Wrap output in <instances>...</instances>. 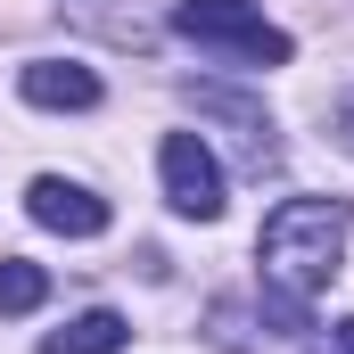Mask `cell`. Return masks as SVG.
Segmentation results:
<instances>
[{
    "instance_id": "6da1fadb",
    "label": "cell",
    "mask_w": 354,
    "mask_h": 354,
    "mask_svg": "<svg viewBox=\"0 0 354 354\" xmlns=\"http://www.w3.org/2000/svg\"><path fill=\"white\" fill-rule=\"evenodd\" d=\"M256 264H264L272 313L305 330V305L346 264V206L338 198H288V206H272L264 239H256Z\"/></svg>"
},
{
    "instance_id": "7a4b0ae2",
    "label": "cell",
    "mask_w": 354,
    "mask_h": 354,
    "mask_svg": "<svg viewBox=\"0 0 354 354\" xmlns=\"http://www.w3.org/2000/svg\"><path fill=\"white\" fill-rule=\"evenodd\" d=\"M174 25L189 41H223L248 66H288V33L264 25V0H174Z\"/></svg>"
},
{
    "instance_id": "3957f363",
    "label": "cell",
    "mask_w": 354,
    "mask_h": 354,
    "mask_svg": "<svg viewBox=\"0 0 354 354\" xmlns=\"http://www.w3.org/2000/svg\"><path fill=\"white\" fill-rule=\"evenodd\" d=\"M157 174H165V206L174 214H189V223H214L223 214V165H214V149L198 132H165Z\"/></svg>"
},
{
    "instance_id": "277c9868",
    "label": "cell",
    "mask_w": 354,
    "mask_h": 354,
    "mask_svg": "<svg viewBox=\"0 0 354 354\" xmlns=\"http://www.w3.org/2000/svg\"><path fill=\"white\" fill-rule=\"evenodd\" d=\"M25 214H33L41 231H58V239H99V231H107V198H91L83 181H66V174L33 181V189H25Z\"/></svg>"
},
{
    "instance_id": "5b68a950",
    "label": "cell",
    "mask_w": 354,
    "mask_h": 354,
    "mask_svg": "<svg viewBox=\"0 0 354 354\" xmlns=\"http://www.w3.org/2000/svg\"><path fill=\"white\" fill-rule=\"evenodd\" d=\"M17 91L33 99V107H99V75H91L83 58H33Z\"/></svg>"
},
{
    "instance_id": "8992f818",
    "label": "cell",
    "mask_w": 354,
    "mask_h": 354,
    "mask_svg": "<svg viewBox=\"0 0 354 354\" xmlns=\"http://www.w3.org/2000/svg\"><path fill=\"white\" fill-rule=\"evenodd\" d=\"M124 346H132V322L107 313V305H91V313H75L66 330L41 338V354H124Z\"/></svg>"
},
{
    "instance_id": "52a82bcc",
    "label": "cell",
    "mask_w": 354,
    "mask_h": 354,
    "mask_svg": "<svg viewBox=\"0 0 354 354\" xmlns=\"http://www.w3.org/2000/svg\"><path fill=\"white\" fill-rule=\"evenodd\" d=\"M41 297H50V272L25 256H0V313H33Z\"/></svg>"
},
{
    "instance_id": "ba28073f",
    "label": "cell",
    "mask_w": 354,
    "mask_h": 354,
    "mask_svg": "<svg viewBox=\"0 0 354 354\" xmlns=\"http://www.w3.org/2000/svg\"><path fill=\"white\" fill-rule=\"evenodd\" d=\"M189 99H198V115H231V124H248V132H256V149H264V107H256V99H231V91H189Z\"/></svg>"
},
{
    "instance_id": "9c48e42d",
    "label": "cell",
    "mask_w": 354,
    "mask_h": 354,
    "mask_svg": "<svg viewBox=\"0 0 354 354\" xmlns=\"http://www.w3.org/2000/svg\"><path fill=\"white\" fill-rule=\"evenodd\" d=\"M330 132H338V149L354 157V91H338V107H330Z\"/></svg>"
},
{
    "instance_id": "30bf717a",
    "label": "cell",
    "mask_w": 354,
    "mask_h": 354,
    "mask_svg": "<svg viewBox=\"0 0 354 354\" xmlns=\"http://www.w3.org/2000/svg\"><path fill=\"white\" fill-rule=\"evenodd\" d=\"M338 346H346V354H354V313H346V322H338Z\"/></svg>"
}]
</instances>
